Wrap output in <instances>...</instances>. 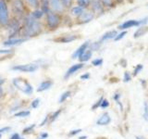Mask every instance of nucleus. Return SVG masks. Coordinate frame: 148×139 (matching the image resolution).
<instances>
[{
  "label": "nucleus",
  "mask_w": 148,
  "mask_h": 139,
  "mask_svg": "<svg viewBox=\"0 0 148 139\" xmlns=\"http://www.w3.org/2000/svg\"><path fill=\"white\" fill-rule=\"evenodd\" d=\"M41 32V24L32 16H28L25 19V34L29 37L36 36Z\"/></svg>",
  "instance_id": "obj_1"
},
{
  "label": "nucleus",
  "mask_w": 148,
  "mask_h": 139,
  "mask_svg": "<svg viewBox=\"0 0 148 139\" xmlns=\"http://www.w3.org/2000/svg\"><path fill=\"white\" fill-rule=\"evenodd\" d=\"M13 85H15L18 90L25 93L27 95H30L32 93V86L28 83L25 79L23 80L21 78H15L13 80Z\"/></svg>",
  "instance_id": "obj_2"
},
{
  "label": "nucleus",
  "mask_w": 148,
  "mask_h": 139,
  "mask_svg": "<svg viewBox=\"0 0 148 139\" xmlns=\"http://www.w3.org/2000/svg\"><path fill=\"white\" fill-rule=\"evenodd\" d=\"M9 22L8 8L5 0H0V24L6 26Z\"/></svg>",
  "instance_id": "obj_3"
},
{
  "label": "nucleus",
  "mask_w": 148,
  "mask_h": 139,
  "mask_svg": "<svg viewBox=\"0 0 148 139\" xmlns=\"http://www.w3.org/2000/svg\"><path fill=\"white\" fill-rule=\"evenodd\" d=\"M46 22L50 29H56L60 23V17L57 13H54L52 11H48L46 13Z\"/></svg>",
  "instance_id": "obj_4"
},
{
  "label": "nucleus",
  "mask_w": 148,
  "mask_h": 139,
  "mask_svg": "<svg viewBox=\"0 0 148 139\" xmlns=\"http://www.w3.org/2000/svg\"><path fill=\"white\" fill-rule=\"evenodd\" d=\"M38 69V65L30 63V64H25V65H18V66H14L12 70L14 71H18L22 72H34Z\"/></svg>",
  "instance_id": "obj_5"
},
{
  "label": "nucleus",
  "mask_w": 148,
  "mask_h": 139,
  "mask_svg": "<svg viewBox=\"0 0 148 139\" xmlns=\"http://www.w3.org/2000/svg\"><path fill=\"white\" fill-rule=\"evenodd\" d=\"M147 22V19L145 20H143V21H135V20H130L123 22L122 24H120L119 26V29L120 30H126L129 29V28H132L134 26H139V25H142V24H145V23Z\"/></svg>",
  "instance_id": "obj_6"
},
{
  "label": "nucleus",
  "mask_w": 148,
  "mask_h": 139,
  "mask_svg": "<svg viewBox=\"0 0 148 139\" xmlns=\"http://www.w3.org/2000/svg\"><path fill=\"white\" fill-rule=\"evenodd\" d=\"M12 9L16 15L21 16L24 13V4L22 0H13L12 1Z\"/></svg>",
  "instance_id": "obj_7"
},
{
  "label": "nucleus",
  "mask_w": 148,
  "mask_h": 139,
  "mask_svg": "<svg viewBox=\"0 0 148 139\" xmlns=\"http://www.w3.org/2000/svg\"><path fill=\"white\" fill-rule=\"evenodd\" d=\"M89 41H86L85 43H83L80 47H79L75 52H74V54L72 55V58H80L83 55V53L85 52V51L87 50L88 46H89Z\"/></svg>",
  "instance_id": "obj_8"
},
{
  "label": "nucleus",
  "mask_w": 148,
  "mask_h": 139,
  "mask_svg": "<svg viewBox=\"0 0 148 139\" xmlns=\"http://www.w3.org/2000/svg\"><path fill=\"white\" fill-rule=\"evenodd\" d=\"M82 68H83V64H82V63H78V64H74V65H72V66L67 71L66 74H65V76H64V78H65V79L69 78V76H71L72 74H74L76 72H78L79 70H81V69H82Z\"/></svg>",
  "instance_id": "obj_9"
},
{
  "label": "nucleus",
  "mask_w": 148,
  "mask_h": 139,
  "mask_svg": "<svg viewBox=\"0 0 148 139\" xmlns=\"http://www.w3.org/2000/svg\"><path fill=\"white\" fill-rule=\"evenodd\" d=\"M111 122V118L108 112H105L101 117L97 120V125H108Z\"/></svg>",
  "instance_id": "obj_10"
},
{
  "label": "nucleus",
  "mask_w": 148,
  "mask_h": 139,
  "mask_svg": "<svg viewBox=\"0 0 148 139\" xmlns=\"http://www.w3.org/2000/svg\"><path fill=\"white\" fill-rule=\"evenodd\" d=\"M53 85V82L50 81V80H46V81H44L41 83V85L38 86L37 88V91L38 92H43L45 90H47L49 88Z\"/></svg>",
  "instance_id": "obj_11"
},
{
  "label": "nucleus",
  "mask_w": 148,
  "mask_h": 139,
  "mask_svg": "<svg viewBox=\"0 0 148 139\" xmlns=\"http://www.w3.org/2000/svg\"><path fill=\"white\" fill-rule=\"evenodd\" d=\"M24 41H25V39H22V38H10L5 42L4 45L7 46H12V45H20V44L23 43Z\"/></svg>",
  "instance_id": "obj_12"
},
{
  "label": "nucleus",
  "mask_w": 148,
  "mask_h": 139,
  "mask_svg": "<svg viewBox=\"0 0 148 139\" xmlns=\"http://www.w3.org/2000/svg\"><path fill=\"white\" fill-rule=\"evenodd\" d=\"M51 7L55 11H61L62 10V4L61 0H49Z\"/></svg>",
  "instance_id": "obj_13"
},
{
  "label": "nucleus",
  "mask_w": 148,
  "mask_h": 139,
  "mask_svg": "<svg viewBox=\"0 0 148 139\" xmlns=\"http://www.w3.org/2000/svg\"><path fill=\"white\" fill-rule=\"evenodd\" d=\"M118 35V32L116 30H113V31H109L108 32H106V34L102 36L101 38V41H106V40H109V39H112V38H115L116 36Z\"/></svg>",
  "instance_id": "obj_14"
},
{
  "label": "nucleus",
  "mask_w": 148,
  "mask_h": 139,
  "mask_svg": "<svg viewBox=\"0 0 148 139\" xmlns=\"http://www.w3.org/2000/svg\"><path fill=\"white\" fill-rule=\"evenodd\" d=\"M92 18H94V15L91 12H83L80 16V19L82 22H89L92 20Z\"/></svg>",
  "instance_id": "obj_15"
},
{
  "label": "nucleus",
  "mask_w": 148,
  "mask_h": 139,
  "mask_svg": "<svg viewBox=\"0 0 148 139\" xmlns=\"http://www.w3.org/2000/svg\"><path fill=\"white\" fill-rule=\"evenodd\" d=\"M92 50H86L83 55L80 58V60L82 62H85V61H88L91 58H92Z\"/></svg>",
  "instance_id": "obj_16"
},
{
  "label": "nucleus",
  "mask_w": 148,
  "mask_h": 139,
  "mask_svg": "<svg viewBox=\"0 0 148 139\" xmlns=\"http://www.w3.org/2000/svg\"><path fill=\"white\" fill-rule=\"evenodd\" d=\"M147 31H148L147 27H140V28H138V30L135 32H134V38H137V37L141 36L143 34H145Z\"/></svg>",
  "instance_id": "obj_17"
},
{
  "label": "nucleus",
  "mask_w": 148,
  "mask_h": 139,
  "mask_svg": "<svg viewBox=\"0 0 148 139\" xmlns=\"http://www.w3.org/2000/svg\"><path fill=\"white\" fill-rule=\"evenodd\" d=\"M102 1L101 0H92V8L95 11H101L102 10Z\"/></svg>",
  "instance_id": "obj_18"
},
{
  "label": "nucleus",
  "mask_w": 148,
  "mask_h": 139,
  "mask_svg": "<svg viewBox=\"0 0 148 139\" xmlns=\"http://www.w3.org/2000/svg\"><path fill=\"white\" fill-rule=\"evenodd\" d=\"M72 14L73 15H75V16H78V17H80L82 14L83 13V8L80 6H77V7H74L72 8Z\"/></svg>",
  "instance_id": "obj_19"
},
{
  "label": "nucleus",
  "mask_w": 148,
  "mask_h": 139,
  "mask_svg": "<svg viewBox=\"0 0 148 139\" xmlns=\"http://www.w3.org/2000/svg\"><path fill=\"white\" fill-rule=\"evenodd\" d=\"M76 38L77 37L74 35H69V36H65V37H62V38L58 39V41L61 42V43H69V42L75 40Z\"/></svg>",
  "instance_id": "obj_20"
},
{
  "label": "nucleus",
  "mask_w": 148,
  "mask_h": 139,
  "mask_svg": "<svg viewBox=\"0 0 148 139\" xmlns=\"http://www.w3.org/2000/svg\"><path fill=\"white\" fill-rule=\"evenodd\" d=\"M71 91H66L65 93H63V94L61 95V96H60V98H59V103H63L64 101H66L68 97L71 96Z\"/></svg>",
  "instance_id": "obj_21"
},
{
  "label": "nucleus",
  "mask_w": 148,
  "mask_h": 139,
  "mask_svg": "<svg viewBox=\"0 0 148 139\" xmlns=\"http://www.w3.org/2000/svg\"><path fill=\"white\" fill-rule=\"evenodd\" d=\"M30 115V111L29 110H21L20 112H17L15 114V117H18V118H24V117H28Z\"/></svg>",
  "instance_id": "obj_22"
},
{
  "label": "nucleus",
  "mask_w": 148,
  "mask_h": 139,
  "mask_svg": "<svg viewBox=\"0 0 148 139\" xmlns=\"http://www.w3.org/2000/svg\"><path fill=\"white\" fill-rule=\"evenodd\" d=\"M43 15H44V11L42 10V9H36V10L34 11L32 14V16L34 17L35 20H37V19H40Z\"/></svg>",
  "instance_id": "obj_23"
},
{
  "label": "nucleus",
  "mask_w": 148,
  "mask_h": 139,
  "mask_svg": "<svg viewBox=\"0 0 148 139\" xmlns=\"http://www.w3.org/2000/svg\"><path fill=\"white\" fill-rule=\"evenodd\" d=\"M43 5H42V10L44 13H47L49 11V1L48 0H43Z\"/></svg>",
  "instance_id": "obj_24"
},
{
  "label": "nucleus",
  "mask_w": 148,
  "mask_h": 139,
  "mask_svg": "<svg viewBox=\"0 0 148 139\" xmlns=\"http://www.w3.org/2000/svg\"><path fill=\"white\" fill-rule=\"evenodd\" d=\"M78 4H79V6L82 7V8H87V7H89V5H90V0H78Z\"/></svg>",
  "instance_id": "obj_25"
},
{
  "label": "nucleus",
  "mask_w": 148,
  "mask_h": 139,
  "mask_svg": "<svg viewBox=\"0 0 148 139\" xmlns=\"http://www.w3.org/2000/svg\"><path fill=\"white\" fill-rule=\"evenodd\" d=\"M143 118L146 120H148V104L146 101L143 103Z\"/></svg>",
  "instance_id": "obj_26"
},
{
  "label": "nucleus",
  "mask_w": 148,
  "mask_h": 139,
  "mask_svg": "<svg viewBox=\"0 0 148 139\" xmlns=\"http://www.w3.org/2000/svg\"><path fill=\"white\" fill-rule=\"evenodd\" d=\"M34 127H35V124L30 125V126H28V127H26V128L23 129L22 133H25V134H26V133H30L32 132V130L34 129Z\"/></svg>",
  "instance_id": "obj_27"
},
{
  "label": "nucleus",
  "mask_w": 148,
  "mask_h": 139,
  "mask_svg": "<svg viewBox=\"0 0 148 139\" xmlns=\"http://www.w3.org/2000/svg\"><path fill=\"white\" fill-rule=\"evenodd\" d=\"M103 100H104V97H103V96L100 97V98L98 99V101H97L95 105H92V110H95V109H96L97 108H99V107H101L102 101H103Z\"/></svg>",
  "instance_id": "obj_28"
},
{
  "label": "nucleus",
  "mask_w": 148,
  "mask_h": 139,
  "mask_svg": "<svg viewBox=\"0 0 148 139\" xmlns=\"http://www.w3.org/2000/svg\"><path fill=\"white\" fill-rule=\"evenodd\" d=\"M26 1L29 3V5L32 8H37L39 6V1L38 0H26Z\"/></svg>",
  "instance_id": "obj_29"
},
{
  "label": "nucleus",
  "mask_w": 148,
  "mask_h": 139,
  "mask_svg": "<svg viewBox=\"0 0 148 139\" xmlns=\"http://www.w3.org/2000/svg\"><path fill=\"white\" fill-rule=\"evenodd\" d=\"M61 111H62V109H59L58 110H57L56 112L52 115V117H51V120H50V122H54V120L57 119L58 116H59V114L61 113Z\"/></svg>",
  "instance_id": "obj_30"
},
{
  "label": "nucleus",
  "mask_w": 148,
  "mask_h": 139,
  "mask_svg": "<svg viewBox=\"0 0 148 139\" xmlns=\"http://www.w3.org/2000/svg\"><path fill=\"white\" fill-rule=\"evenodd\" d=\"M92 64L94 65V66H101L102 64H103V58H96V59H94L92 60Z\"/></svg>",
  "instance_id": "obj_31"
},
{
  "label": "nucleus",
  "mask_w": 148,
  "mask_h": 139,
  "mask_svg": "<svg viewBox=\"0 0 148 139\" xmlns=\"http://www.w3.org/2000/svg\"><path fill=\"white\" fill-rule=\"evenodd\" d=\"M142 70H143V65L142 64H138L137 66L135 67V69H134V71H133V75L134 76L137 75V74L140 72Z\"/></svg>",
  "instance_id": "obj_32"
},
{
  "label": "nucleus",
  "mask_w": 148,
  "mask_h": 139,
  "mask_svg": "<svg viewBox=\"0 0 148 139\" xmlns=\"http://www.w3.org/2000/svg\"><path fill=\"white\" fill-rule=\"evenodd\" d=\"M126 34H127V32L126 31H123V32H121L120 34H119L117 36H116L114 39H115V41H119L120 39H122Z\"/></svg>",
  "instance_id": "obj_33"
},
{
  "label": "nucleus",
  "mask_w": 148,
  "mask_h": 139,
  "mask_svg": "<svg viewBox=\"0 0 148 139\" xmlns=\"http://www.w3.org/2000/svg\"><path fill=\"white\" fill-rule=\"evenodd\" d=\"M123 80L125 83H128L132 80V76H131V74H130L128 72H124V76H123Z\"/></svg>",
  "instance_id": "obj_34"
},
{
  "label": "nucleus",
  "mask_w": 148,
  "mask_h": 139,
  "mask_svg": "<svg viewBox=\"0 0 148 139\" xmlns=\"http://www.w3.org/2000/svg\"><path fill=\"white\" fill-rule=\"evenodd\" d=\"M39 103H40V99H39V98H36V99H34V101L32 102L31 107H32V109H36L37 107H38Z\"/></svg>",
  "instance_id": "obj_35"
},
{
  "label": "nucleus",
  "mask_w": 148,
  "mask_h": 139,
  "mask_svg": "<svg viewBox=\"0 0 148 139\" xmlns=\"http://www.w3.org/2000/svg\"><path fill=\"white\" fill-rule=\"evenodd\" d=\"M61 4H62V6H63V7L69 8V7H71V0H61Z\"/></svg>",
  "instance_id": "obj_36"
},
{
  "label": "nucleus",
  "mask_w": 148,
  "mask_h": 139,
  "mask_svg": "<svg viewBox=\"0 0 148 139\" xmlns=\"http://www.w3.org/2000/svg\"><path fill=\"white\" fill-rule=\"evenodd\" d=\"M82 132V129H76V130H73V131H71V133H69V136H76L79 133Z\"/></svg>",
  "instance_id": "obj_37"
},
{
  "label": "nucleus",
  "mask_w": 148,
  "mask_h": 139,
  "mask_svg": "<svg viewBox=\"0 0 148 139\" xmlns=\"http://www.w3.org/2000/svg\"><path fill=\"white\" fill-rule=\"evenodd\" d=\"M109 106V102L106 100V99H104L103 101H102V104H101V107L100 108L102 109H106V108H108V107Z\"/></svg>",
  "instance_id": "obj_38"
},
{
  "label": "nucleus",
  "mask_w": 148,
  "mask_h": 139,
  "mask_svg": "<svg viewBox=\"0 0 148 139\" xmlns=\"http://www.w3.org/2000/svg\"><path fill=\"white\" fill-rule=\"evenodd\" d=\"M89 77H90V74L87 72V73L82 74V75L81 76V79L82 80H87V79H89Z\"/></svg>",
  "instance_id": "obj_39"
},
{
  "label": "nucleus",
  "mask_w": 148,
  "mask_h": 139,
  "mask_svg": "<svg viewBox=\"0 0 148 139\" xmlns=\"http://www.w3.org/2000/svg\"><path fill=\"white\" fill-rule=\"evenodd\" d=\"M102 3H103L104 5H106V6H110L111 5V2H112V0H101Z\"/></svg>",
  "instance_id": "obj_40"
},
{
  "label": "nucleus",
  "mask_w": 148,
  "mask_h": 139,
  "mask_svg": "<svg viewBox=\"0 0 148 139\" xmlns=\"http://www.w3.org/2000/svg\"><path fill=\"white\" fill-rule=\"evenodd\" d=\"M12 50L10 49H5V50H0V54H9L11 53Z\"/></svg>",
  "instance_id": "obj_41"
},
{
  "label": "nucleus",
  "mask_w": 148,
  "mask_h": 139,
  "mask_svg": "<svg viewBox=\"0 0 148 139\" xmlns=\"http://www.w3.org/2000/svg\"><path fill=\"white\" fill-rule=\"evenodd\" d=\"M9 130H10V127H4V128H2V129H0V133L8 132Z\"/></svg>",
  "instance_id": "obj_42"
},
{
  "label": "nucleus",
  "mask_w": 148,
  "mask_h": 139,
  "mask_svg": "<svg viewBox=\"0 0 148 139\" xmlns=\"http://www.w3.org/2000/svg\"><path fill=\"white\" fill-rule=\"evenodd\" d=\"M10 139H24V138L20 137V136H18V133H14V134H12V136L10 137Z\"/></svg>",
  "instance_id": "obj_43"
},
{
  "label": "nucleus",
  "mask_w": 148,
  "mask_h": 139,
  "mask_svg": "<svg viewBox=\"0 0 148 139\" xmlns=\"http://www.w3.org/2000/svg\"><path fill=\"white\" fill-rule=\"evenodd\" d=\"M48 118H49V116H46V117L45 118V120H43V122H42V123L40 124V126H44V125H45V123L46 122H47V120H48Z\"/></svg>",
  "instance_id": "obj_44"
},
{
  "label": "nucleus",
  "mask_w": 148,
  "mask_h": 139,
  "mask_svg": "<svg viewBox=\"0 0 148 139\" xmlns=\"http://www.w3.org/2000/svg\"><path fill=\"white\" fill-rule=\"evenodd\" d=\"M114 99L116 100V101H119V94H115V96H114Z\"/></svg>",
  "instance_id": "obj_45"
},
{
  "label": "nucleus",
  "mask_w": 148,
  "mask_h": 139,
  "mask_svg": "<svg viewBox=\"0 0 148 139\" xmlns=\"http://www.w3.org/2000/svg\"><path fill=\"white\" fill-rule=\"evenodd\" d=\"M48 136V133H43L41 134V137H42V139H45V138H46Z\"/></svg>",
  "instance_id": "obj_46"
},
{
  "label": "nucleus",
  "mask_w": 148,
  "mask_h": 139,
  "mask_svg": "<svg viewBox=\"0 0 148 139\" xmlns=\"http://www.w3.org/2000/svg\"><path fill=\"white\" fill-rule=\"evenodd\" d=\"M4 83H5V80H4V79L0 78V85H3Z\"/></svg>",
  "instance_id": "obj_47"
},
{
  "label": "nucleus",
  "mask_w": 148,
  "mask_h": 139,
  "mask_svg": "<svg viewBox=\"0 0 148 139\" xmlns=\"http://www.w3.org/2000/svg\"><path fill=\"white\" fill-rule=\"evenodd\" d=\"M3 96V89H2V87L0 86V96Z\"/></svg>",
  "instance_id": "obj_48"
},
{
  "label": "nucleus",
  "mask_w": 148,
  "mask_h": 139,
  "mask_svg": "<svg viewBox=\"0 0 148 139\" xmlns=\"http://www.w3.org/2000/svg\"><path fill=\"white\" fill-rule=\"evenodd\" d=\"M87 137L86 136H81V137H79V139H86Z\"/></svg>",
  "instance_id": "obj_49"
},
{
  "label": "nucleus",
  "mask_w": 148,
  "mask_h": 139,
  "mask_svg": "<svg viewBox=\"0 0 148 139\" xmlns=\"http://www.w3.org/2000/svg\"><path fill=\"white\" fill-rule=\"evenodd\" d=\"M136 139H142L141 137H139V136H136Z\"/></svg>",
  "instance_id": "obj_50"
},
{
  "label": "nucleus",
  "mask_w": 148,
  "mask_h": 139,
  "mask_svg": "<svg viewBox=\"0 0 148 139\" xmlns=\"http://www.w3.org/2000/svg\"><path fill=\"white\" fill-rule=\"evenodd\" d=\"M0 138H1V133H0Z\"/></svg>",
  "instance_id": "obj_51"
},
{
  "label": "nucleus",
  "mask_w": 148,
  "mask_h": 139,
  "mask_svg": "<svg viewBox=\"0 0 148 139\" xmlns=\"http://www.w3.org/2000/svg\"><path fill=\"white\" fill-rule=\"evenodd\" d=\"M41 139H42V138H41Z\"/></svg>",
  "instance_id": "obj_52"
}]
</instances>
